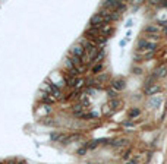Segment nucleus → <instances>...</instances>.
<instances>
[{"mask_svg": "<svg viewBox=\"0 0 167 164\" xmlns=\"http://www.w3.org/2000/svg\"><path fill=\"white\" fill-rule=\"evenodd\" d=\"M110 85H112L113 91L120 92V91H123V89L126 88V79H123V78H116V79H113V81L110 82Z\"/></svg>", "mask_w": 167, "mask_h": 164, "instance_id": "6", "label": "nucleus"}, {"mask_svg": "<svg viewBox=\"0 0 167 164\" xmlns=\"http://www.w3.org/2000/svg\"><path fill=\"white\" fill-rule=\"evenodd\" d=\"M157 25H158L160 28H167V21H158Z\"/></svg>", "mask_w": 167, "mask_h": 164, "instance_id": "22", "label": "nucleus"}, {"mask_svg": "<svg viewBox=\"0 0 167 164\" xmlns=\"http://www.w3.org/2000/svg\"><path fill=\"white\" fill-rule=\"evenodd\" d=\"M144 32H145L147 35H160L161 28H160L157 24H148V25L144 28Z\"/></svg>", "mask_w": 167, "mask_h": 164, "instance_id": "8", "label": "nucleus"}, {"mask_svg": "<svg viewBox=\"0 0 167 164\" xmlns=\"http://www.w3.org/2000/svg\"><path fill=\"white\" fill-rule=\"evenodd\" d=\"M119 106H120V101H119V100H113V101H110V104H109V107H110V110H112V111H113V110H116Z\"/></svg>", "mask_w": 167, "mask_h": 164, "instance_id": "19", "label": "nucleus"}, {"mask_svg": "<svg viewBox=\"0 0 167 164\" xmlns=\"http://www.w3.org/2000/svg\"><path fill=\"white\" fill-rule=\"evenodd\" d=\"M166 76H167V66H160L152 73V78H157V79H163Z\"/></svg>", "mask_w": 167, "mask_h": 164, "instance_id": "9", "label": "nucleus"}, {"mask_svg": "<svg viewBox=\"0 0 167 164\" xmlns=\"http://www.w3.org/2000/svg\"><path fill=\"white\" fill-rule=\"evenodd\" d=\"M131 152H132V149H128V151L123 154V160H128V158L131 157Z\"/></svg>", "mask_w": 167, "mask_h": 164, "instance_id": "24", "label": "nucleus"}, {"mask_svg": "<svg viewBox=\"0 0 167 164\" xmlns=\"http://www.w3.org/2000/svg\"><path fill=\"white\" fill-rule=\"evenodd\" d=\"M126 27L131 28V27H132V21H128V22H126Z\"/></svg>", "mask_w": 167, "mask_h": 164, "instance_id": "25", "label": "nucleus"}, {"mask_svg": "<svg viewBox=\"0 0 167 164\" xmlns=\"http://www.w3.org/2000/svg\"><path fill=\"white\" fill-rule=\"evenodd\" d=\"M70 56L73 57H78V59H82L84 56H85V47H84L82 44H73L69 50Z\"/></svg>", "mask_w": 167, "mask_h": 164, "instance_id": "2", "label": "nucleus"}, {"mask_svg": "<svg viewBox=\"0 0 167 164\" xmlns=\"http://www.w3.org/2000/svg\"><path fill=\"white\" fill-rule=\"evenodd\" d=\"M136 50L138 51H149V53H154L157 50V43H151L148 41L147 38H141L138 43H136Z\"/></svg>", "mask_w": 167, "mask_h": 164, "instance_id": "1", "label": "nucleus"}, {"mask_svg": "<svg viewBox=\"0 0 167 164\" xmlns=\"http://www.w3.org/2000/svg\"><path fill=\"white\" fill-rule=\"evenodd\" d=\"M109 79H110V76H109V73H106V72H103V73H100V75L95 76V82H98V84H104V82H107Z\"/></svg>", "mask_w": 167, "mask_h": 164, "instance_id": "14", "label": "nucleus"}, {"mask_svg": "<svg viewBox=\"0 0 167 164\" xmlns=\"http://www.w3.org/2000/svg\"><path fill=\"white\" fill-rule=\"evenodd\" d=\"M161 92V85L160 84H154V82H147V87H145V95H155Z\"/></svg>", "mask_w": 167, "mask_h": 164, "instance_id": "4", "label": "nucleus"}, {"mask_svg": "<svg viewBox=\"0 0 167 164\" xmlns=\"http://www.w3.org/2000/svg\"><path fill=\"white\" fill-rule=\"evenodd\" d=\"M125 164H131V161H129V163H125Z\"/></svg>", "mask_w": 167, "mask_h": 164, "instance_id": "27", "label": "nucleus"}, {"mask_svg": "<svg viewBox=\"0 0 167 164\" xmlns=\"http://www.w3.org/2000/svg\"><path fill=\"white\" fill-rule=\"evenodd\" d=\"M128 142H129V139H128V138H119V139H114V141H112L110 144H112L113 146L119 148V146H125Z\"/></svg>", "mask_w": 167, "mask_h": 164, "instance_id": "13", "label": "nucleus"}, {"mask_svg": "<svg viewBox=\"0 0 167 164\" xmlns=\"http://www.w3.org/2000/svg\"><path fill=\"white\" fill-rule=\"evenodd\" d=\"M104 24H106V22H104V19H103V16H101L100 13L93 15V16H91V19H90V27L97 28V30H100Z\"/></svg>", "mask_w": 167, "mask_h": 164, "instance_id": "7", "label": "nucleus"}, {"mask_svg": "<svg viewBox=\"0 0 167 164\" xmlns=\"http://www.w3.org/2000/svg\"><path fill=\"white\" fill-rule=\"evenodd\" d=\"M106 57V51L104 50H100L98 53H97V56L94 57V60H93V63H103V59Z\"/></svg>", "mask_w": 167, "mask_h": 164, "instance_id": "15", "label": "nucleus"}, {"mask_svg": "<svg viewBox=\"0 0 167 164\" xmlns=\"http://www.w3.org/2000/svg\"><path fill=\"white\" fill-rule=\"evenodd\" d=\"M47 94H50L53 98H62V89L56 85V84H50V82H47Z\"/></svg>", "mask_w": 167, "mask_h": 164, "instance_id": "5", "label": "nucleus"}, {"mask_svg": "<svg viewBox=\"0 0 167 164\" xmlns=\"http://www.w3.org/2000/svg\"><path fill=\"white\" fill-rule=\"evenodd\" d=\"M95 117H98V114H97V113H84L81 119H85V120H90V119H95Z\"/></svg>", "mask_w": 167, "mask_h": 164, "instance_id": "17", "label": "nucleus"}, {"mask_svg": "<svg viewBox=\"0 0 167 164\" xmlns=\"http://www.w3.org/2000/svg\"><path fill=\"white\" fill-rule=\"evenodd\" d=\"M84 47H85V56H87L88 59H91V60H94V57H95L97 53L100 51L98 47H97L94 43H87Z\"/></svg>", "mask_w": 167, "mask_h": 164, "instance_id": "3", "label": "nucleus"}, {"mask_svg": "<svg viewBox=\"0 0 167 164\" xmlns=\"http://www.w3.org/2000/svg\"><path fill=\"white\" fill-rule=\"evenodd\" d=\"M132 73H135V75H141V73H142V69H141V68H132Z\"/></svg>", "mask_w": 167, "mask_h": 164, "instance_id": "21", "label": "nucleus"}, {"mask_svg": "<svg viewBox=\"0 0 167 164\" xmlns=\"http://www.w3.org/2000/svg\"><path fill=\"white\" fill-rule=\"evenodd\" d=\"M139 114H141V108H139V107H132V108L128 111V117H129L131 120L136 119Z\"/></svg>", "mask_w": 167, "mask_h": 164, "instance_id": "12", "label": "nucleus"}, {"mask_svg": "<svg viewBox=\"0 0 167 164\" xmlns=\"http://www.w3.org/2000/svg\"><path fill=\"white\" fill-rule=\"evenodd\" d=\"M109 97H110V98H113V100H116V98H117L116 91H109Z\"/></svg>", "mask_w": 167, "mask_h": 164, "instance_id": "23", "label": "nucleus"}, {"mask_svg": "<svg viewBox=\"0 0 167 164\" xmlns=\"http://www.w3.org/2000/svg\"><path fill=\"white\" fill-rule=\"evenodd\" d=\"M88 164H90V163H88Z\"/></svg>", "mask_w": 167, "mask_h": 164, "instance_id": "28", "label": "nucleus"}, {"mask_svg": "<svg viewBox=\"0 0 167 164\" xmlns=\"http://www.w3.org/2000/svg\"><path fill=\"white\" fill-rule=\"evenodd\" d=\"M41 100H43V103H47V104H51V103L56 101V98H53V97H51L50 94H47V92H43Z\"/></svg>", "mask_w": 167, "mask_h": 164, "instance_id": "16", "label": "nucleus"}, {"mask_svg": "<svg viewBox=\"0 0 167 164\" xmlns=\"http://www.w3.org/2000/svg\"><path fill=\"white\" fill-rule=\"evenodd\" d=\"M87 151H88V148H87V145H85V146L78 148V149H76V154H78V155H85V154H87Z\"/></svg>", "mask_w": 167, "mask_h": 164, "instance_id": "20", "label": "nucleus"}, {"mask_svg": "<svg viewBox=\"0 0 167 164\" xmlns=\"http://www.w3.org/2000/svg\"><path fill=\"white\" fill-rule=\"evenodd\" d=\"M103 70H104V63H95V65L91 68V73H93L94 76L103 73Z\"/></svg>", "mask_w": 167, "mask_h": 164, "instance_id": "11", "label": "nucleus"}, {"mask_svg": "<svg viewBox=\"0 0 167 164\" xmlns=\"http://www.w3.org/2000/svg\"><path fill=\"white\" fill-rule=\"evenodd\" d=\"M131 164H138V160H132V161H131Z\"/></svg>", "mask_w": 167, "mask_h": 164, "instance_id": "26", "label": "nucleus"}, {"mask_svg": "<svg viewBox=\"0 0 167 164\" xmlns=\"http://www.w3.org/2000/svg\"><path fill=\"white\" fill-rule=\"evenodd\" d=\"M160 103H161V97H160V95H157L155 98L149 100V104H151L152 107H155V106H160Z\"/></svg>", "mask_w": 167, "mask_h": 164, "instance_id": "18", "label": "nucleus"}, {"mask_svg": "<svg viewBox=\"0 0 167 164\" xmlns=\"http://www.w3.org/2000/svg\"><path fill=\"white\" fill-rule=\"evenodd\" d=\"M100 34H101V37L107 38L109 35L113 34V25H110V24H104V25L100 28Z\"/></svg>", "mask_w": 167, "mask_h": 164, "instance_id": "10", "label": "nucleus"}]
</instances>
